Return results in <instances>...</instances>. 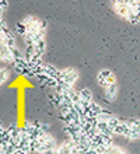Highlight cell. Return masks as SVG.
Listing matches in <instances>:
<instances>
[{
    "mask_svg": "<svg viewBox=\"0 0 140 154\" xmlns=\"http://www.w3.org/2000/svg\"><path fill=\"white\" fill-rule=\"evenodd\" d=\"M116 93H118V87H116V84H112V85H108L107 88H105V94H107V97L108 98H115Z\"/></svg>",
    "mask_w": 140,
    "mask_h": 154,
    "instance_id": "4",
    "label": "cell"
},
{
    "mask_svg": "<svg viewBox=\"0 0 140 154\" xmlns=\"http://www.w3.org/2000/svg\"><path fill=\"white\" fill-rule=\"evenodd\" d=\"M114 10H115L118 14H119L120 17H123V18H126L129 14V6H126V4H119V3H114Z\"/></svg>",
    "mask_w": 140,
    "mask_h": 154,
    "instance_id": "3",
    "label": "cell"
},
{
    "mask_svg": "<svg viewBox=\"0 0 140 154\" xmlns=\"http://www.w3.org/2000/svg\"><path fill=\"white\" fill-rule=\"evenodd\" d=\"M60 80L63 81L64 84H67L72 87L74 83H76V80L79 79V73H77L74 69H64L60 72Z\"/></svg>",
    "mask_w": 140,
    "mask_h": 154,
    "instance_id": "1",
    "label": "cell"
},
{
    "mask_svg": "<svg viewBox=\"0 0 140 154\" xmlns=\"http://www.w3.org/2000/svg\"><path fill=\"white\" fill-rule=\"evenodd\" d=\"M115 76L114 73H111L109 70H101L98 73V84L102 85V87H108V85H112L115 84Z\"/></svg>",
    "mask_w": 140,
    "mask_h": 154,
    "instance_id": "2",
    "label": "cell"
}]
</instances>
